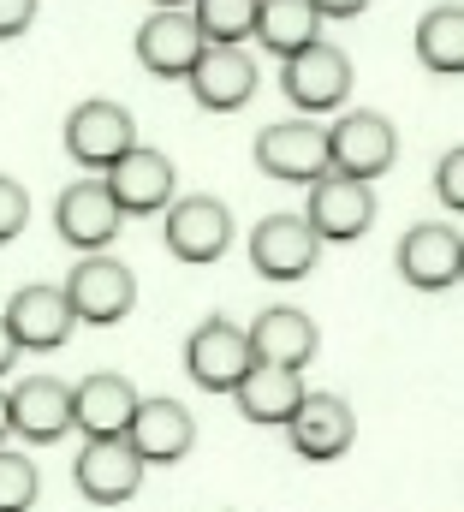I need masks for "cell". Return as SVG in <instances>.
I'll return each instance as SVG.
<instances>
[{
    "instance_id": "cell-1",
    "label": "cell",
    "mask_w": 464,
    "mask_h": 512,
    "mask_svg": "<svg viewBox=\"0 0 464 512\" xmlns=\"http://www.w3.org/2000/svg\"><path fill=\"white\" fill-rule=\"evenodd\" d=\"M280 90H286V102H292V108H304L310 120H316V114H334V108L351 96V54L316 36L310 48L286 54Z\"/></svg>"
},
{
    "instance_id": "cell-2",
    "label": "cell",
    "mask_w": 464,
    "mask_h": 512,
    "mask_svg": "<svg viewBox=\"0 0 464 512\" xmlns=\"http://www.w3.org/2000/svg\"><path fill=\"white\" fill-rule=\"evenodd\" d=\"M66 304H72L78 322L114 328V322H125V316L137 310V274H131L119 256L90 251L78 268H72V280H66Z\"/></svg>"
},
{
    "instance_id": "cell-3",
    "label": "cell",
    "mask_w": 464,
    "mask_h": 512,
    "mask_svg": "<svg viewBox=\"0 0 464 512\" xmlns=\"http://www.w3.org/2000/svg\"><path fill=\"white\" fill-rule=\"evenodd\" d=\"M304 221H310V233L322 239V245H351V239H363L369 233V221H375V191H369V179H351V173H322V179H310V209H304Z\"/></svg>"
},
{
    "instance_id": "cell-4",
    "label": "cell",
    "mask_w": 464,
    "mask_h": 512,
    "mask_svg": "<svg viewBox=\"0 0 464 512\" xmlns=\"http://www.w3.org/2000/svg\"><path fill=\"white\" fill-rule=\"evenodd\" d=\"M393 161H399V131H393L387 114L351 108V114H340V126H328V167H334V173L381 179Z\"/></svg>"
},
{
    "instance_id": "cell-5",
    "label": "cell",
    "mask_w": 464,
    "mask_h": 512,
    "mask_svg": "<svg viewBox=\"0 0 464 512\" xmlns=\"http://www.w3.org/2000/svg\"><path fill=\"white\" fill-rule=\"evenodd\" d=\"M256 167L286 185H310L328 173V126L316 120H280L256 131Z\"/></svg>"
},
{
    "instance_id": "cell-6",
    "label": "cell",
    "mask_w": 464,
    "mask_h": 512,
    "mask_svg": "<svg viewBox=\"0 0 464 512\" xmlns=\"http://www.w3.org/2000/svg\"><path fill=\"white\" fill-rule=\"evenodd\" d=\"M161 215H167V227H161L167 233V251L179 256V262H197L203 268V262H221L227 256L232 215H227L221 197H203V191L197 197H173Z\"/></svg>"
},
{
    "instance_id": "cell-7",
    "label": "cell",
    "mask_w": 464,
    "mask_h": 512,
    "mask_svg": "<svg viewBox=\"0 0 464 512\" xmlns=\"http://www.w3.org/2000/svg\"><path fill=\"white\" fill-rule=\"evenodd\" d=\"M316 256H322V239L310 233L304 215H268V221H256V233H250V268H256L262 280H274V286L304 280V274L316 268Z\"/></svg>"
},
{
    "instance_id": "cell-8",
    "label": "cell",
    "mask_w": 464,
    "mask_h": 512,
    "mask_svg": "<svg viewBox=\"0 0 464 512\" xmlns=\"http://www.w3.org/2000/svg\"><path fill=\"white\" fill-rule=\"evenodd\" d=\"M78 495L90 507H125L137 489H143V453L125 441V435H96L84 453H78Z\"/></svg>"
},
{
    "instance_id": "cell-9",
    "label": "cell",
    "mask_w": 464,
    "mask_h": 512,
    "mask_svg": "<svg viewBox=\"0 0 464 512\" xmlns=\"http://www.w3.org/2000/svg\"><path fill=\"white\" fill-rule=\"evenodd\" d=\"M131 143H137V126H131V114L119 102H102V96L78 102L72 120H66V155L78 167H90V173H108Z\"/></svg>"
},
{
    "instance_id": "cell-10",
    "label": "cell",
    "mask_w": 464,
    "mask_h": 512,
    "mask_svg": "<svg viewBox=\"0 0 464 512\" xmlns=\"http://www.w3.org/2000/svg\"><path fill=\"white\" fill-rule=\"evenodd\" d=\"M185 78H191V102L209 114H232L256 96V60L238 42H209Z\"/></svg>"
},
{
    "instance_id": "cell-11",
    "label": "cell",
    "mask_w": 464,
    "mask_h": 512,
    "mask_svg": "<svg viewBox=\"0 0 464 512\" xmlns=\"http://www.w3.org/2000/svg\"><path fill=\"white\" fill-rule=\"evenodd\" d=\"M399 274H405V286H417V292H453L459 274H464L459 227H435V221L411 227V233L399 239Z\"/></svg>"
},
{
    "instance_id": "cell-12",
    "label": "cell",
    "mask_w": 464,
    "mask_h": 512,
    "mask_svg": "<svg viewBox=\"0 0 464 512\" xmlns=\"http://www.w3.org/2000/svg\"><path fill=\"white\" fill-rule=\"evenodd\" d=\"M203 48H209V42H203L197 18H191L185 6H161V12H149L143 30H137V60H143V72H155V78H185Z\"/></svg>"
},
{
    "instance_id": "cell-13",
    "label": "cell",
    "mask_w": 464,
    "mask_h": 512,
    "mask_svg": "<svg viewBox=\"0 0 464 512\" xmlns=\"http://www.w3.org/2000/svg\"><path fill=\"white\" fill-rule=\"evenodd\" d=\"M0 316H6V328L18 340V352L24 346L30 352H60L72 340V328H78V316L66 304V286H24V292H12V304Z\"/></svg>"
},
{
    "instance_id": "cell-14",
    "label": "cell",
    "mask_w": 464,
    "mask_h": 512,
    "mask_svg": "<svg viewBox=\"0 0 464 512\" xmlns=\"http://www.w3.org/2000/svg\"><path fill=\"white\" fill-rule=\"evenodd\" d=\"M119 221H125V215H119V203L108 197L102 179H78V185H66L60 203H54V233H60L72 251H102V245H114Z\"/></svg>"
},
{
    "instance_id": "cell-15",
    "label": "cell",
    "mask_w": 464,
    "mask_h": 512,
    "mask_svg": "<svg viewBox=\"0 0 464 512\" xmlns=\"http://www.w3.org/2000/svg\"><path fill=\"white\" fill-rule=\"evenodd\" d=\"M250 364H256L250 358V340H244V328H232L227 316H209L185 340V370H191V382L209 387V393H232Z\"/></svg>"
},
{
    "instance_id": "cell-16",
    "label": "cell",
    "mask_w": 464,
    "mask_h": 512,
    "mask_svg": "<svg viewBox=\"0 0 464 512\" xmlns=\"http://www.w3.org/2000/svg\"><path fill=\"white\" fill-rule=\"evenodd\" d=\"M102 185H108V197L119 203V215H161L173 203V161L161 149L131 143L114 167H108Z\"/></svg>"
},
{
    "instance_id": "cell-17",
    "label": "cell",
    "mask_w": 464,
    "mask_h": 512,
    "mask_svg": "<svg viewBox=\"0 0 464 512\" xmlns=\"http://www.w3.org/2000/svg\"><path fill=\"white\" fill-rule=\"evenodd\" d=\"M286 429H292V453H304V459H340L357 441V417H351L346 399L340 393H310V387H304L298 411L286 417Z\"/></svg>"
},
{
    "instance_id": "cell-18",
    "label": "cell",
    "mask_w": 464,
    "mask_h": 512,
    "mask_svg": "<svg viewBox=\"0 0 464 512\" xmlns=\"http://www.w3.org/2000/svg\"><path fill=\"white\" fill-rule=\"evenodd\" d=\"M125 441L143 453V465H179L197 447V423L179 399H137Z\"/></svg>"
},
{
    "instance_id": "cell-19",
    "label": "cell",
    "mask_w": 464,
    "mask_h": 512,
    "mask_svg": "<svg viewBox=\"0 0 464 512\" xmlns=\"http://www.w3.org/2000/svg\"><path fill=\"white\" fill-rule=\"evenodd\" d=\"M12 405V435H24L30 447H54L72 429V387L54 376H30L6 393Z\"/></svg>"
},
{
    "instance_id": "cell-20",
    "label": "cell",
    "mask_w": 464,
    "mask_h": 512,
    "mask_svg": "<svg viewBox=\"0 0 464 512\" xmlns=\"http://www.w3.org/2000/svg\"><path fill=\"white\" fill-rule=\"evenodd\" d=\"M244 340H250V358H256V364H286V370H304V364L316 358V346H322L316 322H310L304 310H292V304L262 310Z\"/></svg>"
},
{
    "instance_id": "cell-21",
    "label": "cell",
    "mask_w": 464,
    "mask_h": 512,
    "mask_svg": "<svg viewBox=\"0 0 464 512\" xmlns=\"http://www.w3.org/2000/svg\"><path fill=\"white\" fill-rule=\"evenodd\" d=\"M137 387L114 376V370H96L90 382L72 387V429H84L90 441L96 435H125L131 429V411H137Z\"/></svg>"
},
{
    "instance_id": "cell-22",
    "label": "cell",
    "mask_w": 464,
    "mask_h": 512,
    "mask_svg": "<svg viewBox=\"0 0 464 512\" xmlns=\"http://www.w3.org/2000/svg\"><path fill=\"white\" fill-rule=\"evenodd\" d=\"M232 393H238V411H244L250 423H262V429H286V417H292L298 399H304V370H286V364H250Z\"/></svg>"
},
{
    "instance_id": "cell-23",
    "label": "cell",
    "mask_w": 464,
    "mask_h": 512,
    "mask_svg": "<svg viewBox=\"0 0 464 512\" xmlns=\"http://www.w3.org/2000/svg\"><path fill=\"white\" fill-rule=\"evenodd\" d=\"M250 36L268 48V54H298V48H310L316 36H322V12L310 6V0H256V24H250Z\"/></svg>"
},
{
    "instance_id": "cell-24",
    "label": "cell",
    "mask_w": 464,
    "mask_h": 512,
    "mask_svg": "<svg viewBox=\"0 0 464 512\" xmlns=\"http://www.w3.org/2000/svg\"><path fill=\"white\" fill-rule=\"evenodd\" d=\"M417 60L441 78H459L464 72V6L447 0V6H429L423 24H417Z\"/></svg>"
},
{
    "instance_id": "cell-25",
    "label": "cell",
    "mask_w": 464,
    "mask_h": 512,
    "mask_svg": "<svg viewBox=\"0 0 464 512\" xmlns=\"http://www.w3.org/2000/svg\"><path fill=\"white\" fill-rule=\"evenodd\" d=\"M197 30L203 42H244L256 24V0H197Z\"/></svg>"
},
{
    "instance_id": "cell-26",
    "label": "cell",
    "mask_w": 464,
    "mask_h": 512,
    "mask_svg": "<svg viewBox=\"0 0 464 512\" xmlns=\"http://www.w3.org/2000/svg\"><path fill=\"white\" fill-rule=\"evenodd\" d=\"M36 495H42L36 465H30L24 453L0 447V512H30V507H36Z\"/></svg>"
},
{
    "instance_id": "cell-27",
    "label": "cell",
    "mask_w": 464,
    "mask_h": 512,
    "mask_svg": "<svg viewBox=\"0 0 464 512\" xmlns=\"http://www.w3.org/2000/svg\"><path fill=\"white\" fill-rule=\"evenodd\" d=\"M24 227H30V197H24V185H18V179H6V173H0V245H12Z\"/></svg>"
},
{
    "instance_id": "cell-28",
    "label": "cell",
    "mask_w": 464,
    "mask_h": 512,
    "mask_svg": "<svg viewBox=\"0 0 464 512\" xmlns=\"http://www.w3.org/2000/svg\"><path fill=\"white\" fill-rule=\"evenodd\" d=\"M435 197L459 215L464 209V149H447L441 155V167H435Z\"/></svg>"
},
{
    "instance_id": "cell-29",
    "label": "cell",
    "mask_w": 464,
    "mask_h": 512,
    "mask_svg": "<svg viewBox=\"0 0 464 512\" xmlns=\"http://www.w3.org/2000/svg\"><path fill=\"white\" fill-rule=\"evenodd\" d=\"M30 24H36V0H0V42L24 36Z\"/></svg>"
},
{
    "instance_id": "cell-30",
    "label": "cell",
    "mask_w": 464,
    "mask_h": 512,
    "mask_svg": "<svg viewBox=\"0 0 464 512\" xmlns=\"http://www.w3.org/2000/svg\"><path fill=\"white\" fill-rule=\"evenodd\" d=\"M310 6H316L322 18H357V12H363L369 0H310Z\"/></svg>"
},
{
    "instance_id": "cell-31",
    "label": "cell",
    "mask_w": 464,
    "mask_h": 512,
    "mask_svg": "<svg viewBox=\"0 0 464 512\" xmlns=\"http://www.w3.org/2000/svg\"><path fill=\"white\" fill-rule=\"evenodd\" d=\"M12 358H18V340H12V328H6V316H0V376L12 370Z\"/></svg>"
},
{
    "instance_id": "cell-32",
    "label": "cell",
    "mask_w": 464,
    "mask_h": 512,
    "mask_svg": "<svg viewBox=\"0 0 464 512\" xmlns=\"http://www.w3.org/2000/svg\"><path fill=\"white\" fill-rule=\"evenodd\" d=\"M6 435H12V405H6V393H0V447H6Z\"/></svg>"
},
{
    "instance_id": "cell-33",
    "label": "cell",
    "mask_w": 464,
    "mask_h": 512,
    "mask_svg": "<svg viewBox=\"0 0 464 512\" xmlns=\"http://www.w3.org/2000/svg\"><path fill=\"white\" fill-rule=\"evenodd\" d=\"M155 6H191V0H155Z\"/></svg>"
}]
</instances>
